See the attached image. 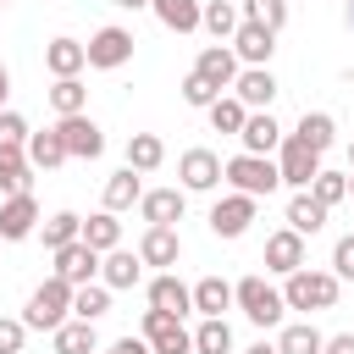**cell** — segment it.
Returning a JSON list of instances; mask_svg holds the SVG:
<instances>
[{
  "label": "cell",
  "mask_w": 354,
  "mask_h": 354,
  "mask_svg": "<svg viewBox=\"0 0 354 354\" xmlns=\"http://www.w3.org/2000/svg\"><path fill=\"white\" fill-rule=\"evenodd\" d=\"M138 266H144V254L111 249V254L100 260V277H105V288H133V282H138Z\"/></svg>",
  "instance_id": "cell-24"
},
{
  "label": "cell",
  "mask_w": 354,
  "mask_h": 354,
  "mask_svg": "<svg viewBox=\"0 0 354 354\" xmlns=\"http://www.w3.org/2000/svg\"><path fill=\"white\" fill-rule=\"evenodd\" d=\"M116 6H127V11H138V6H149V0H116Z\"/></svg>",
  "instance_id": "cell-50"
},
{
  "label": "cell",
  "mask_w": 354,
  "mask_h": 354,
  "mask_svg": "<svg viewBox=\"0 0 354 354\" xmlns=\"http://www.w3.org/2000/svg\"><path fill=\"white\" fill-rule=\"evenodd\" d=\"M232 348V326L221 315H205V326L194 332V354H227Z\"/></svg>",
  "instance_id": "cell-32"
},
{
  "label": "cell",
  "mask_w": 354,
  "mask_h": 354,
  "mask_svg": "<svg viewBox=\"0 0 354 354\" xmlns=\"http://www.w3.org/2000/svg\"><path fill=\"white\" fill-rule=\"evenodd\" d=\"M249 22L282 28V22H288V0H249Z\"/></svg>",
  "instance_id": "cell-42"
},
{
  "label": "cell",
  "mask_w": 354,
  "mask_h": 354,
  "mask_svg": "<svg viewBox=\"0 0 354 354\" xmlns=\"http://www.w3.org/2000/svg\"><path fill=\"white\" fill-rule=\"evenodd\" d=\"M28 144V122L17 111H0V149H22Z\"/></svg>",
  "instance_id": "cell-43"
},
{
  "label": "cell",
  "mask_w": 354,
  "mask_h": 354,
  "mask_svg": "<svg viewBox=\"0 0 354 354\" xmlns=\"http://www.w3.org/2000/svg\"><path fill=\"white\" fill-rule=\"evenodd\" d=\"M116 354H155V348H149V337H122Z\"/></svg>",
  "instance_id": "cell-46"
},
{
  "label": "cell",
  "mask_w": 354,
  "mask_h": 354,
  "mask_svg": "<svg viewBox=\"0 0 354 354\" xmlns=\"http://www.w3.org/2000/svg\"><path fill=\"white\" fill-rule=\"evenodd\" d=\"M348 194H354V177H348Z\"/></svg>",
  "instance_id": "cell-52"
},
{
  "label": "cell",
  "mask_w": 354,
  "mask_h": 354,
  "mask_svg": "<svg viewBox=\"0 0 354 354\" xmlns=\"http://www.w3.org/2000/svg\"><path fill=\"white\" fill-rule=\"evenodd\" d=\"M149 304L155 310H171V315H188L194 310V288H183L177 277H155L149 282Z\"/></svg>",
  "instance_id": "cell-20"
},
{
  "label": "cell",
  "mask_w": 354,
  "mask_h": 354,
  "mask_svg": "<svg viewBox=\"0 0 354 354\" xmlns=\"http://www.w3.org/2000/svg\"><path fill=\"white\" fill-rule=\"evenodd\" d=\"M88 61V50L77 44V39H55L50 50H44V66L55 72V77H77V66Z\"/></svg>",
  "instance_id": "cell-25"
},
{
  "label": "cell",
  "mask_w": 354,
  "mask_h": 354,
  "mask_svg": "<svg viewBox=\"0 0 354 354\" xmlns=\"http://www.w3.org/2000/svg\"><path fill=\"white\" fill-rule=\"evenodd\" d=\"M144 337H149V348L155 354H194V337L183 332V315H171V310H144Z\"/></svg>",
  "instance_id": "cell-5"
},
{
  "label": "cell",
  "mask_w": 354,
  "mask_h": 354,
  "mask_svg": "<svg viewBox=\"0 0 354 354\" xmlns=\"http://www.w3.org/2000/svg\"><path fill=\"white\" fill-rule=\"evenodd\" d=\"M111 310V288L105 282H83V288H72V315L77 321H100Z\"/></svg>",
  "instance_id": "cell-26"
},
{
  "label": "cell",
  "mask_w": 354,
  "mask_h": 354,
  "mask_svg": "<svg viewBox=\"0 0 354 354\" xmlns=\"http://www.w3.org/2000/svg\"><path fill=\"white\" fill-rule=\"evenodd\" d=\"M55 354H94V321H61L55 326Z\"/></svg>",
  "instance_id": "cell-28"
},
{
  "label": "cell",
  "mask_w": 354,
  "mask_h": 354,
  "mask_svg": "<svg viewBox=\"0 0 354 354\" xmlns=\"http://www.w3.org/2000/svg\"><path fill=\"white\" fill-rule=\"evenodd\" d=\"M293 138H304L310 149H321V155H326V144H332V116H326V111H304Z\"/></svg>",
  "instance_id": "cell-34"
},
{
  "label": "cell",
  "mask_w": 354,
  "mask_h": 354,
  "mask_svg": "<svg viewBox=\"0 0 354 354\" xmlns=\"http://www.w3.org/2000/svg\"><path fill=\"white\" fill-rule=\"evenodd\" d=\"M232 44H238V61L266 66V61H271V50H277V28H266V22H238Z\"/></svg>",
  "instance_id": "cell-9"
},
{
  "label": "cell",
  "mask_w": 354,
  "mask_h": 354,
  "mask_svg": "<svg viewBox=\"0 0 354 354\" xmlns=\"http://www.w3.org/2000/svg\"><path fill=\"white\" fill-rule=\"evenodd\" d=\"M249 221H254V194L216 199V210H210V232L216 238H238V232H249Z\"/></svg>",
  "instance_id": "cell-7"
},
{
  "label": "cell",
  "mask_w": 354,
  "mask_h": 354,
  "mask_svg": "<svg viewBox=\"0 0 354 354\" xmlns=\"http://www.w3.org/2000/svg\"><path fill=\"white\" fill-rule=\"evenodd\" d=\"M348 28H354V0H348Z\"/></svg>",
  "instance_id": "cell-51"
},
{
  "label": "cell",
  "mask_w": 354,
  "mask_h": 354,
  "mask_svg": "<svg viewBox=\"0 0 354 354\" xmlns=\"http://www.w3.org/2000/svg\"><path fill=\"white\" fill-rule=\"evenodd\" d=\"M183 100H188V105H216V100H221V88H216L210 77L188 72V77H183Z\"/></svg>",
  "instance_id": "cell-41"
},
{
  "label": "cell",
  "mask_w": 354,
  "mask_h": 354,
  "mask_svg": "<svg viewBox=\"0 0 354 354\" xmlns=\"http://www.w3.org/2000/svg\"><path fill=\"white\" fill-rule=\"evenodd\" d=\"M288 227L304 232V238L321 232V227H326V205H321L315 194H293V205H288Z\"/></svg>",
  "instance_id": "cell-23"
},
{
  "label": "cell",
  "mask_w": 354,
  "mask_h": 354,
  "mask_svg": "<svg viewBox=\"0 0 354 354\" xmlns=\"http://www.w3.org/2000/svg\"><path fill=\"white\" fill-rule=\"evenodd\" d=\"M210 111V127L216 133H243V122H249V105L243 100H216V105H205Z\"/></svg>",
  "instance_id": "cell-33"
},
{
  "label": "cell",
  "mask_w": 354,
  "mask_h": 354,
  "mask_svg": "<svg viewBox=\"0 0 354 354\" xmlns=\"http://www.w3.org/2000/svg\"><path fill=\"white\" fill-rule=\"evenodd\" d=\"M28 160L33 166H61V160H72L66 155V138H61V127H50V133H28Z\"/></svg>",
  "instance_id": "cell-22"
},
{
  "label": "cell",
  "mask_w": 354,
  "mask_h": 354,
  "mask_svg": "<svg viewBox=\"0 0 354 354\" xmlns=\"http://www.w3.org/2000/svg\"><path fill=\"white\" fill-rule=\"evenodd\" d=\"M116 238H122V221H116L111 210H105V216H88V221H83V243H88V249L111 254V249H116Z\"/></svg>",
  "instance_id": "cell-30"
},
{
  "label": "cell",
  "mask_w": 354,
  "mask_h": 354,
  "mask_svg": "<svg viewBox=\"0 0 354 354\" xmlns=\"http://www.w3.org/2000/svg\"><path fill=\"white\" fill-rule=\"evenodd\" d=\"M266 266L282 271V277H293V271L304 266V232H293V227H288V232H271V238H266Z\"/></svg>",
  "instance_id": "cell-12"
},
{
  "label": "cell",
  "mask_w": 354,
  "mask_h": 354,
  "mask_svg": "<svg viewBox=\"0 0 354 354\" xmlns=\"http://www.w3.org/2000/svg\"><path fill=\"white\" fill-rule=\"evenodd\" d=\"M194 72H199V77H210L216 88H227V83H238V55H232V50H221V44H210V50H199Z\"/></svg>",
  "instance_id": "cell-15"
},
{
  "label": "cell",
  "mask_w": 354,
  "mask_h": 354,
  "mask_svg": "<svg viewBox=\"0 0 354 354\" xmlns=\"http://www.w3.org/2000/svg\"><path fill=\"white\" fill-rule=\"evenodd\" d=\"M238 138H243V149H249V155H271V149L282 144V127L271 122V111H260V116H249V122H243V133H238Z\"/></svg>",
  "instance_id": "cell-17"
},
{
  "label": "cell",
  "mask_w": 354,
  "mask_h": 354,
  "mask_svg": "<svg viewBox=\"0 0 354 354\" xmlns=\"http://www.w3.org/2000/svg\"><path fill=\"white\" fill-rule=\"evenodd\" d=\"M6 94H11V72L0 66V100H6Z\"/></svg>",
  "instance_id": "cell-49"
},
{
  "label": "cell",
  "mask_w": 354,
  "mask_h": 354,
  "mask_svg": "<svg viewBox=\"0 0 354 354\" xmlns=\"http://www.w3.org/2000/svg\"><path fill=\"white\" fill-rule=\"evenodd\" d=\"M232 88H238V100H243V105H271V100H277V77H271L266 66L238 72V83H232Z\"/></svg>",
  "instance_id": "cell-21"
},
{
  "label": "cell",
  "mask_w": 354,
  "mask_h": 354,
  "mask_svg": "<svg viewBox=\"0 0 354 354\" xmlns=\"http://www.w3.org/2000/svg\"><path fill=\"white\" fill-rule=\"evenodd\" d=\"M177 177H183V188H194V194H199V188H216V183H221V160H216L210 149H188L183 166H177Z\"/></svg>",
  "instance_id": "cell-13"
},
{
  "label": "cell",
  "mask_w": 354,
  "mask_h": 354,
  "mask_svg": "<svg viewBox=\"0 0 354 354\" xmlns=\"http://www.w3.org/2000/svg\"><path fill=\"white\" fill-rule=\"evenodd\" d=\"M282 183H293V188H310L315 183V171H321V149H310L304 138H282Z\"/></svg>",
  "instance_id": "cell-6"
},
{
  "label": "cell",
  "mask_w": 354,
  "mask_h": 354,
  "mask_svg": "<svg viewBox=\"0 0 354 354\" xmlns=\"http://www.w3.org/2000/svg\"><path fill=\"white\" fill-rule=\"evenodd\" d=\"M66 310H72V282H61V277H50L44 288H33V299H28V326H39V332H55L61 321H66Z\"/></svg>",
  "instance_id": "cell-4"
},
{
  "label": "cell",
  "mask_w": 354,
  "mask_h": 354,
  "mask_svg": "<svg viewBox=\"0 0 354 354\" xmlns=\"http://www.w3.org/2000/svg\"><path fill=\"white\" fill-rule=\"evenodd\" d=\"M94 271H100V249H88L83 238L66 243V249H55V277H61V282L83 288V282H94Z\"/></svg>",
  "instance_id": "cell-8"
},
{
  "label": "cell",
  "mask_w": 354,
  "mask_h": 354,
  "mask_svg": "<svg viewBox=\"0 0 354 354\" xmlns=\"http://www.w3.org/2000/svg\"><path fill=\"white\" fill-rule=\"evenodd\" d=\"M61 138H66V155H77V160H94L100 149H105V133L77 111V116H61Z\"/></svg>",
  "instance_id": "cell-11"
},
{
  "label": "cell",
  "mask_w": 354,
  "mask_h": 354,
  "mask_svg": "<svg viewBox=\"0 0 354 354\" xmlns=\"http://www.w3.org/2000/svg\"><path fill=\"white\" fill-rule=\"evenodd\" d=\"M83 100H88V88H83L77 77H55V88H50V105H55L61 116H77V111H83Z\"/></svg>",
  "instance_id": "cell-38"
},
{
  "label": "cell",
  "mask_w": 354,
  "mask_h": 354,
  "mask_svg": "<svg viewBox=\"0 0 354 354\" xmlns=\"http://www.w3.org/2000/svg\"><path fill=\"white\" fill-rule=\"evenodd\" d=\"M348 160H354V149H348Z\"/></svg>",
  "instance_id": "cell-53"
},
{
  "label": "cell",
  "mask_w": 354,
  "mask_h": 354,
  "mask_svg": "<svg viewBox=\"0 0 354 354\" xmlns=\"http://www.w3.org/2000/svg\"><path fill=\"white\" fill-rule=\"evenodd\" d=\"M205 28H210L216 39L238 33V11H232V0H210V6H205Z\"/></svg>",
  "instance_id": "cell-39"
},
{
  "label": "cell",
  "mask_w": 354,
  "mask_h": 354,
  "mask_svg": "<svg viewBox=\"0 0 354 354\" xmlns=\"http://www.w3.org/2000/svg\"><path fill=\"white\" fill-rule=\"evenodd\" d=\"M332 266H337V277H354V238H337V249H332Z\"/></svg>",
  "instance_id": "cell-45"
},
{
  "label": "cell",
  "mask_w": 354,
  "mask_h": 354,
  "mask_svg": "<svg viewBox=\"0 0 354 354\" xmlns=\"http://www.w3.org/2000/svg\"><path fill=\"white\" fill-rule=\"evenodd\" d=\"M326 354H354V332H337V337L326 343Z\"/></svg>",
  "instance_id": "cell-47"
},
{
  "label": "cell",
  "mask_w": 354,
  "mask_h": 354,
  "mask_svg": "<svg viewBox=\"0 0 354 354\" xmlns=\"http://www.w3.org/2000/svg\"><path fill=\"white\" fill-rule=\"evenodd\" d=\"M22 337H28V321H0V354H22Z\"/></svg>",
  "instance_id": "cell-44"
},
{
  "label": "cell",
  "mask_w": 354,
  "mask_h": 354,
  "mask_svg": "<svg viewBox=\"0 0 354 354\" xmlns=\"http://www.w3.org/2000/svg\"><path fill=\"white\" fill-rule=\"evenodd\" d=\"M77 238H83V221H77L72 210H61V216L44 221V249H66V243H77Z\"/></svg>",
  "instance_id": "cell-35"
},
{
  "label": "cell",
  "mask_w": 354,
  "mask_h": 354,
  "mask_svg": "<svg viewBox=\"0 0 354 354\" xmlns=\"http://www.w3.org/2000/svg\"><path fill=\"white\" fill-rule=\"evenodd\" d=\"M83 50H88V66H122L133 55V33L127 28H100Z\"/></svg>",
  "instance_id": "cell-10"
},
{
  "label": "cell",
  "mask_w": 354,
  "mask_h": 354,
  "mask_svg": "<svg viewBox=\"0 0 354 354\" xmlns=\"http://www.w3.org/2000/svg\"><path fill=\"white\" fill-rule=\"evenodd\" d=\"M315 199L332 210L337 199H348V177H343V171H315Z\"/></svg>",
  "instance_id": "cell-40"
},
{
  "label": "cell",
  "mask_w": 354,
  "mask_h": 354,
  "mask_svg": "<svg viewBox=\"0 0 354 354\" xmlns=\"http://www.w3.org/2000/svg\"><path fill=\"white\" fill-rule=\"evenodd\" d=\"M249 354H282V348H277V343H254Z\"/></svg>",
  "instance_id": "cell-48"
},
{
  "label": "cell",
  "mask_w": 354,
  "mask_h": 354,
  "mask_svg": "<svg viewBox=\"0 0 354 354\" xmlns=\"http://www.w3.org/2000/svg\"><path fill=\"white\" fill-rule=\"evenodd\" d=\"M149 6H155V17H160L166 28H177V33L205 28V6H199V0H149Z\"/></svg>",
  "instance_id": "cell-16"
},
{
  "label": "cell",
  "mask_w": 354,
  "mask_h": 354,
  "mask_svg": "<svg viewBox=\"0 0 354 354\" xmlns=\"http://www.w3.org/2000/svg\"><path fill=\"white\" fill-rule=\"evenodd\" d=\"M221 177H227L238 194H254V199H260V194H271V188L282 183V166H277L271 155H249V149H243V155H232V160L221 166Z\"/></svg>",
  "instance_id": "cell-1"
},
{
  "label": "cell",
  "mask_w": 354,
  "mask_h": 354,
  "mask_svg": "<svg viewBox=\"0 0 354 354\" xmlns=\"http://www.w3.org/2000/svg\"><path fill=\"white\" fill-rule=\"evenodd\" d=\"M111 354H116V348H111Z\"/></svg>",
  "instance_id": "cell-55"
},
{
  "label": "cell",
  "mask_w": 354,
  "mask_h": 354,
  "mask_svg": "<svg viewBox=\"0 0 354 354\" xmlns=\"http://www.w3.org/2000/svg\"><path fill=\"white\" fill-rule=\"evenodd\" d=\"M0 188L6 194H28V155L22 149H0Z\"/></svg>",
  "instance_id": "cell-36"
},
{
  "label": "cell",
  "mask_w": 354,
  "mask_h": 354,
  "mask_svg": "<svg viewBox=\"0 0 354 354\" xmlns=\"http://www.w3.org/2000/svg\"><path fill=\"white\" fill-rule=\"evenodd\" d=\"M232 299H238V293H232V288H227L221 277H205V282L194 288V310H199V315H221V310H227Z\"/></svg>",
  "instance_id": "cell-31"
},
{
  "label": "cell",
  "mask_w": 354,
  "mask_h": 354,
  "mask_svg": "<svg viewBox=\"0 0 354 354\" xmlns=\"http://www.w3.org/2000/svg\"><path fill=\"white\" fill-rule=\"evenodd\" d=\"M33 221H39V205H33L28 194H11V199L0 205V238H28Z\"/></svg>",
  "instance_id": "cell-14"
},
{
  "label": "cell",
  "mask_w": 354,
  "mask_h": 354,
  "mask_svg": "<svg viewBox=\"0 0 354 354\" xmlns=\"http://www.w3.org/2000/svg\"><path fill=\"white\" fill-rule=\"evenodd\" d=\"M277 348H282V354H326V337H321L315 326H288V332L277 337Z\"/></svg>",
  "instance_id": "cell-37"
},
{
  "label": "cell",
  "mask_w": 354,
  "mask_h": 354,
  "mask_svg": "<svg viewBox=\"0 0 354 354\" xmlns=\"http://www.w3.org/2000/svg\"><path fill=\"white\" fill-rule=\"evenodd\" d=\"M160 160H166V144H160L155 133H133V138H127V166H133V171H155Z\"/></svg>",
  "instance_id": "cell-27"
},
{
  "label": "cell",
  "mask_w": 354,
  "mask_h": 354,
  "mask_svg": "<svg viewBox=\"0 0 354 354\" xmlns=\"http://www.w3.org/2000/svg\"><path fill=\"white\" fill-rule=\"evenodd\" d=\"M133 199H144V183H138V171L127 166V171H116V177L105 183V210H127Z\"/></svg>",
  "instance_id": "cell-29"
},
{
  "label": "cell",
  "mask_w": 354,
  "mask_h": 354,
  "mask_svg": "<svg viewBox=\"0 0 354 354\" xmlns=\"http://www.w3.org/2000/svg\"><path fill=\"white\" fill-rule=\"evenodd\" d=\"M0 6H6V0H0Z\"/></svg>",
  "instance_id": "cell-54"
},
{
  "label": "cell",
  "mask_w": 354,
  "mask_h": 354,
  "mask_svg": "<svg viewBox=\"0 0 354 354\" xmlns=\"http://www.w3.org/2000/svg\"><path fill=\"white\" fill-rule=\"evenodd\" d=\"M138 205H144V221H149V227L183 221V194H177V188H155V194H144Z\"/></svg>",
  "instance_id": "cell-18"
},
{
  "label": "cell",
  "mask_w": 354,
  "mask_h": 354,
  "mask_svg": "<svg viewBox=\"0 0 354 354\" xmlns=\"http://www.w3.org/2000/svg\"><path fill=\"white\" fill-rule=\"evenodd\" d=\"M232 293H238V310H243L254 326H277V321H282V310H288V299H282L266 277H243Z\"/></svg>",
  "instance_id": "cell-3"
},
{
  "label": "cell",
  "mask_w": 354,
  "mask_h": 354,
  "mask_svg": "<svg viewBox=\"0 0 354 354\" xmlns=\"http://www.w3.org/2000/svg\"><path fill=\"white\" fill-rule=\"evenodd\" d=\"M282 299H288V310H326V304H337V277H326V271H293L288 277V288H282Z\"/></svg>",
  "instance_id": "cell-2"
},
{
  "label": "cell",
  "mask_w": 354,
  "mask_h": 354,
  "mask_svg": "<svg viewBox=\"0 0 354 354\" xmlns=\"http://www.w3.org/2000/svg\"><path fill=\"white\" fill-rule=\"evenodd\" d=\"M138 254H144V266H177L183 243H177V232H171V227H149V232H144V243H138Z\"/></svg>",
  "instance_id": "cell-19"
}]
</instances>
